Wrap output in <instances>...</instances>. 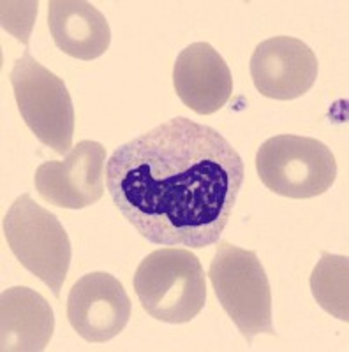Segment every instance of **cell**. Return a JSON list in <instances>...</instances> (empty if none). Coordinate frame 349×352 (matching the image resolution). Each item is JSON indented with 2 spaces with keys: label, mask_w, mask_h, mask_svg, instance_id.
<instances>
[{
  "label": "cell",
  "mask_w": 349,
  "mask_h": 352,
  "mask_svg": "<svg viewBox=\"0 0 349 352\" xmlns=\"http://www.w3.org/2000/svg\"><path fill=\"white\" fill-rule=\"evenodd\" d=\"M106 148L97 141L83 140L62 162L48 160L37 168L39 196L59 208L83 210L105 194Z\"/></svg>",
  "instance_id": "cell-7"
},
{
  "label": "cell",
  "mask_w": 349,
  "mask_h": 352,
  "mask_svg": "<svg viewBox=\"0 0 349 352\" xmlns=\"http://www.w3.org/2000/svg\"><path fill=\"white\" fill-rule=\"evenodd\" d=\"M6 240L25 270L61 296L72 259V247L61 220L28 194L18 197L2 220Z\"/></svg>",
  "instance_id": "cell-4"
},
{
  "label": "cell",
  "mask_w": 349,
  "mask_h": 352,
  "mask_svg": "<svg viewBox=\"0 0 349 352\" xmlns=\"http://www.w3.org/2000/svg\"><path fill=\"white\" fill-rule=\"evenodd\" d=\"M244 178V160L233 144L185 116L127 141L106 162V188L118 212L161 247L217 243Z\"/></svg>",
  "instance_id": "cell-1"
},
{
  "label": "cell",
  "mask_w": 349,
  "mask_h": 352,
  "mask_svg": "<svg viewBox=\"0 0 349 352\" xmlns=\"http://www.w3.org/2000/svg\"><path fill=\"white\" fill-rule=\"evenodd\" d=\"M173 85L182 102L198 115L222 109L233 94L231 71L209 43H193L182 50L173 67Z\"/></svg>",
  "instance_id": "cell-10"
},
{
  "label": "cell",
  "mask_w": 349,
  "mask_h": 352,
  "mask_svg": "<svg viewBox=\"0 0 349 352\" xmlns=\"http://www.w3.org/2000/svg\"><path fill=\"white\" fill-rule=\"evenodd\" d=\"M310 291L316 303L337 317L349 320V257L323 254L310 275Z\"/></svg>",
  "instance_id": "cell-13"
},
{
  "label": "cell",
  "mask_w": 349,
  "mask_h": 352,
  "mask_svg": "<svg viewBox=\"0 0 349 352\" xmlns=\"http://www.w3.org/2000/svg\"><path fill=\"white\" fill-rule=\"evenodd\" d=\"M12 94L34 136L59 155L72 150L74 106L67 87L25 52L11 71Z\"/></svg>",
  "instance_id": "cell-6"
},
{
  "label": "cell",
  "mask_w": 349,
  "mask_h": 352,
  "mask_svg": "<svg viewBox=\"0 0 349 352\" xmlns=\"http://www.w3.org/2000/svg\"><path fill=\"white\" fill-rule=\"evenodd\" d=\"M48 27L56 48L78 60H94L109 48L112 30L105 14L83 0H52Z\"/></svg>",
  "instance_id": "cell-12"
},
{
  "label": "cell",
  "mask_w": 349,
  "mask_h": 352,
  "mask_svg": "<svg viewBox=\"0 0 349 352\" xmlns=\"http://www.w3.org/2000/svg\"><path fill=\"white\" fill-rule=\"evenodd\" d=\"M256 171L272 192L291 199H310L330 190L337 178V162L321 141L281 134L257 148Z\"/></svg>",
  "instance_id": "cell-5"
},
{
  "label": "cell",
  "mask_w": 349,
  "mask_h": 352,
  "mask_svg": "<svg viewBox=\"0 0 349 352\" xmlns=\"http://www.w3.org/2000/svg\"><path fill=\"white\" fill-rule=\"evenodd\" d=\"M55 331L53 308L28 287L6 289L0 296V351L41 352Z\"/></svg>",
  "instance_id": "cell-11"
},
{
  "label": "cell",
  "mask_w": 349,
  "mask_h": 352,
  "mask_svg": "<svg viewBox=\"0 0 349 352\" xmlns=\"http://www.w3.org/2000/svg\"><path fill=\"white\" fill-rule=\"evenodd\" d=\"M317 58L297 37L277 36L256 46L251 78L257 92L275 100H293L307 94L317 80Z\"/></svg>",
  "instance_id": "cell-9"
},
{
  "label": "cell",
  "mask_w": 349,
  "mask_h": 352,
  "mask_svg": "<svg viewBox=\"0 0 349 352\" xmlns=\"http://www.w3.org/2000/svg\"><path fill=\"white\" fill-rule=\"evenodd\" d=\"M209 276L217 300L245 340L251 344L263 333L275 335L270 282L256 252L221 241Z\"/></svg>",
  "instance_id": "cell-3"
},
{
  "label": "cell",
  "mask_w": 349,
  "mask_h": 352,
  "mask_svg": "<svg viewBox=\"0 0 349 352\" xmlns=\"http://www.w3.org/2000/svg\"><path fill=\"white\" fill-rule=\"evenodd\" d=\"M134 291L150 317L168 324H185L205 307L207 275L191 250L165 247L141 261Z\"/></svg>",
  "instance_id": "cell-2"
},
{
  "label": "cell",
  "mask_w": 349,
  "mask_h": 352,
  "mask_svg": "<svg viewBox=\"0 0 349 352\" xmlns=\"http://www.w3.org/2000/svg\"><path fill=\"white\" fill-rule=\"evenodd\" d=\"M131 317V300L124 285L105 272L83 275L67 296V319L87 342L105 344L120 335Z\"/></svg>",
  "instance_id": "cell-8"
}]
</instances>
